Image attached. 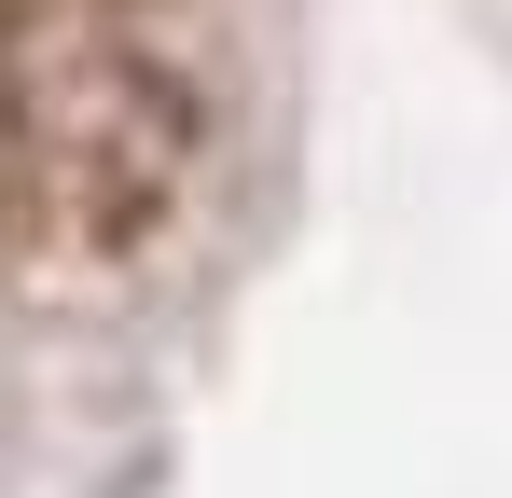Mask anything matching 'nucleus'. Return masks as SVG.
Returning a JSON list of instances; mask_svg holds the SVG:
<instances>
[{"instance_id":"nucleus-1","label":"nucleus","mask_w":512,"mask_h":498,"mask_svg":"<svg viewBox=\"0 0 512 498\" xmlns=\"http://www.w3.org/2000/svg\"><path fill=\"white\" fill-rule=\"evenodd\" d=\"M208 166V56L180 0H0V249L111 263Z\"/></svg>"}]
</instances>
